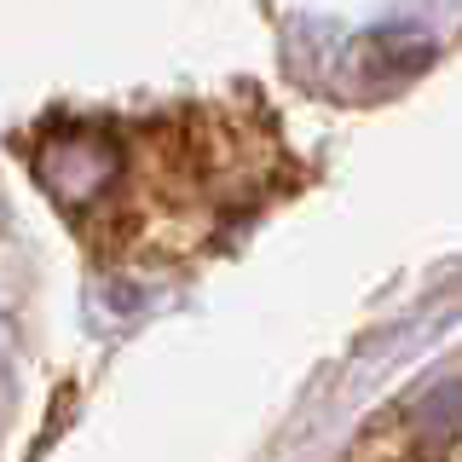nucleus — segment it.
<instances>
[{"label": "nucleus", "mask_w": 462, "mask_h": 462, "mask_svg": "<svg viewBox=\"0 0 462 462\" xmlns=\"http://www.w3.org/2000/svg\"><path fill=\"white\" fill-rule=\"evenodd\" d=\"M116 173V139L110 134H58L41 156V180L52 185V197H93L105 191Z\"/></svg>", "instance_id": "f257e3e1"}]
</instances>
